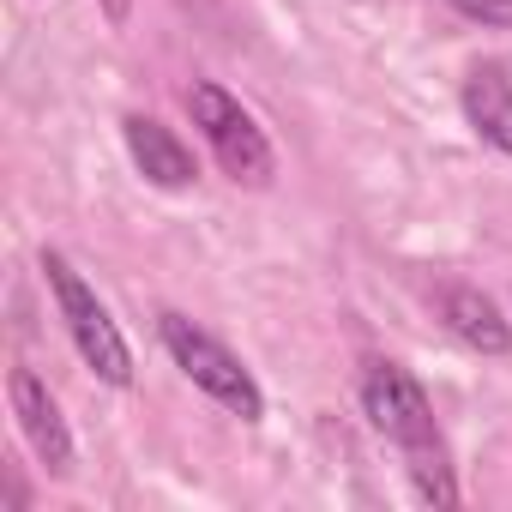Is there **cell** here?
<instances>
[{
    "mask_svg": "<svg viewBox=\"0 0 512 512\" xmlns=\"http://www.w3.org/2000/svg\"><path fill=\"white\" fill-rule=\"evenodd\" d=\"M362 410H368V422L410 458L416 494H422L428 506H452L458 488H452V470H446V458H440V428H434L428 392H422L398 362H368V374H362Z\"/></svg>",
    "mask_w": 512,
    "mask_h": 512,
    "instance_id": "1",
    "label": "cell"
},
{
    "mask_svg": "<svg viewBox=\"0 0 512 512\" xmlns=\"http://www.w3.org/2000/svg\"><path fill=\"white\" fill-rule=\"evenodd\" d=\"M163 350L181 362V374L205 392V398H217L223 410H235L241 422H260L266 416V398H260V386H253V374L235 362V350H223L211 332H199L193 320H181V314H163Z\"/></svg>",
    "mask_w": 512,
    "mask_h": 512,
    "instance_id": "2",
    "label": "cell"
},
{
    "mask_svg": "<svg viewBox=\"0 0 512 512\" xmlns=\"http://www.w3.org/2000/svg\"><path fill=\"white\" fill-rule=\"evenodd\" d=\"M187 109H193V127L205 133V145L217 151V163H223L235 181H247V187H266V181H272V145H266V133L253 127V115H247L223 85L199 79V85L187 91Z\"/></svg>",
    "mask_w": 512,
    "mask_h": 512,
    "instance_id": "3",
    "label": "cell"
},
{
    "mask_svg": "<svg viewBox=\"0 0 512 512\" xmlns=\"http://www.w3.org/2000/svg\"><path fill=\"white\" fill-rule=\"evenodd\" d=\"M43 272H49V290H55V302H61V320H67L79 356H85L109 386H127V380H133V356H127V338L115 332L109 308L85 290V278L61 260V253H43Z\"/></svg>",
    "mask_w": 512,
    "mask_h": 512,
    "instance_id": "4",
    "label": "cell"
},
{
    "mask_svg": "<svg viewBox=\"0 0 512 512\" xmlns=\"http://www.w3.org/2000/svg\"><path fill=\"white\" fill-rule=\"evenodd\" d=\"M7 392H13V416H19V428H25L31 452H37L55 476H67V470H73V434H67V422H61L55 392H49L31 368H13Z\"/></svg>",
    "mask_w": 512,
    "mask_h": 512,
    "instance_id": "5",
    "label": "cell"
},
{
    "mask_svg": "<svg viewBox=\"0 0 512 512\" xmlns=\"http://www.w3.org/2000/svg\"><path fill=\"white\" fill-rule=\"evenodd\" d=\"M121 133H127L133 163L145 169V181H157V187H187V181L199 175V169H193V151H187L163 121H151V115H127Z\"/></svg>",
    "mask_w": 512,
    "mask_h": 512,
    "instance_id": "6",
    "label": "cell"
},
{
    "mask_svg": "<svg viewBox=\"0 0 512 512\" xmlns=\"http://www.w3.org/2000/svg\"><path fill=\"white\" fill-rule=\"evenodd\" d=\"M440 314H446V326H452L470 350H482V356H506V350H512V326L500 320V308H494L482 290L446 284V290H440Z\"/></svg>",
    "mask_w": 512,
    "mask_h": 512,
    "instance_id": "7",
    "label": "cell"
},
{
    "mask_svg": "<svg viewBox=\"0 0 512 512\" xmlns=\"http://www.w3.org/2000/svg\"><path fill=\"white\" fill-rule=\"evenodd\" d=\"M464 115H470V127H476L494 151L512 157V79H506L500 67H476V73L464 79Z\"/></svg>",
    "mask_w": 512,
    "mask_h": 512,
    "instance_id": "8",
    "label": "cell"
},
{
    "mask_svg": "<svg viewBox=\"0 0 512 512\" xmlns=\"http://www.w3.org/2000/svg\"><path fill=\"white\" fill-rule=\"evenodd\" d=\"M452 7H458L464 19H476V25H500V31H512V0H452Z\"/></svg>",
    "mask_w": 512,
    "mask_h": 512,
    "instance_id": "9",
    "label": "cell"
}]
</instances>
